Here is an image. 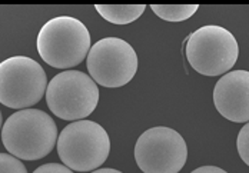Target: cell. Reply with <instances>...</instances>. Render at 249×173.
Listing matches in <instances>:
<instances>
[{
  "mask_svg": "<svg viewBox=\"0 0 249 173\" xmlns=\"http://www.w3.org/2000/svg\"><path fill=\"white\" fill-rule=\"evenodd\" d=\"M185 54L195 72L203 76H221L235 66L239 45L228 29L206 25L188 36Z\"/></svg>",
  "mask_w": 249,
  "mask_h": 173,
  "instance_id": "4",
  "label": "cell"
},
{
  "mask_svg": "<svg viewBox=\"0 0 249 173\" xmlns=\"http://www.w3.org/2000/svg\"><path fill=\"white\" fill-rule=\"evenodd\" d=\"M99 87L89 74L72 69L56 74L45 93L50 112L68 122L90 116L99 103Z\"/></svg>",
  "mask_w": 249,
  "mask_h": 173,
  "instance_id": "5",
  "label": "cell"
},
{
  "mask_svg": "<svg viewBox=\"0 0 249 173\" xmlns=\"http://www.w3.org/2000/svg\"><path fill=\"white\" fill-rule=\"evenodd\" d=\"M186 159L185 139L168 126L145 130L135 145V160L143 173H179Z\"/></svg>",
  "mask_w": 249,
  "mask_h": 173,
  "instance_id": "8",
  "label": "cell"
},
{
  "mask_svg": "<svg viewBox=\"0 0 249 173\" xmlns=\"http://www.w3.org/2000/svg\"><path fill=\"white\" fill-rule=\"evenodd\" d=\"M36 46L39 56L49 66L72 69L88 57L92 42L88 27L79 19L57 16L42 26Z\"/></svg>",
  "mask_w": 249,
  "mask_h": 173,
  "instance_id": "2",
  "label": "cell"
},
{
  "mask_svg": "<svg viewBox=\"0 0 249 173\" xmlns=\"http://www.w3.org/2000/svg\"><path fill=\"white\" fill-rule=\"evenodd\" d=\"M57 155L73 172H93L110 153V138L103 126L93 121H76L68 124L56 142Z\"/></svg>",
  "mask_w": 249,
  "mask_h": 173,
  "instance_id": "3",
  "label": "cell"
},
{
  "mask_svg": "<svg viewBox=\"0 0 249 173\" xmlns=\"http://www.w3.org/2000/svg\"><path fill=\"white\" fill-rule=\"evenodd\" d=\"M48 89L43 68L27 56H13L0 63V103L22 110L39 103Z\"/></svg>",
  "mask_w": 249,
  "mask_h": 173,
  "instance_id": "6",
  "label": "cell"
},
{
  "mask_svg": "<svg viewBox=\"0 0 249 173\" xmlns=\"http://www.w3.org/2000/svg\"><path fill=\"white\" fill-rule=\"evenodd\" d=\"M213 103L225 119L235 123L249 122V72L225 73L213 89Z\"/></svg>",
  "mask_w": 249,
  "mask_h": 173,
  "instance_id": "9",
  "label": "cell"
},
{
  "mask_svg": "<svg viewBox=\"0 0 249 173\" xmlns=\"http://www.w3.org/2000/svg\"><path fill=\"white\" fill-rule=\"evenodd\" d=\"M53 118L39 109H22L4 122L0 138L6 150L20 160H39L49 155L57 142Z\"/></svg>",
  "mask_w": 249,
  "mask_h": 173,
  "instance_id": "1",
  "label": "cell"
},
{
  "mask_svg": "<svg viewBox=\"0 0 249 173\" xmlns=\"http://www.w3.org/2000/svg\"><path fill=\"white\" fill-rule=\"evenodd\" d=\"M95 9L100 16L113 25H129L138 20L146 6L145 4H96Z\"/></svg>",
  "mask_w": 249,
  "mask_h": 173,
  "instance_id": "10",
  "label": "cell"
},
{
  "mask_svg": "<svg viewBox=\"0 0 249 173\" xmlns=\"http://www.w3.org/2000/svg\"><path fill=\"white\" fill-rule=\"evenodd\" d=\"M236 148L241 159L249 166V122L239 130L238 139H236Z\"/></svg>",
  "mask_w": 249,
  "mask_h": 173,
  "instance_id": "13",
  "label": "cell"
},
{
  "mask_svg": "<svg viewBox=\"0 0 249 173\" xmlns=\"http://www.w3.org/2000/svg\"><path fill=\"white\" fill-rule=\"evenodd\" d=\"M191 173H228L224 169L218 168V166H200L198 169L192 171Z\"/></svg>",
  "mask_w": 249,
  "mask_h": 173,
  "instance_id": "15",
  "label": "cell"
},
{
  "mask_svg": "<svg viewBox=\"0 0 249 173\" xmlns=\"http://www.w3.org/2000/svg\"><path fill=\"white\" fill-rule=\"evenodd\" d=\"M153 13L166 22H183L191 19L199 9L198 4H152Z\"/></svg>",
  "mask_w": 249,
  "mask_h": 173,
  "instance_id": "11",
  "label": "cell"
},
{
  "mask_svg": "<svg viewBox=\"0 0 249 173\" xmlns=\"http://www.w3.org/2000/svg\"><path fill=\"white\" fill-rule=\"evenodd\" d=\"M90 173H124L121 172V171H118V169H112V168H99V169H96V171H93V172Z\"/></svg>",
  "mask_w": 249,
  "mask_h": 173,
  "instance_id": "16",
  "label": "cell"
},
{
  "mask_svg": "<svg viewBox=\"0 0 249 173\" xmlns=\"http://www.w3.org/2000/svg\"><path fill=\"white\" fill-rule=\"evenodd\" d=\"M0 173H27L20 159L10 153H0Z\"/></svg>",
  "mask_w": 249,
  "mask_h": 173,
  "instance_id": "12",
  "label": "cell"
},
{
  "mask_svg": "<svg viewBox=\"0 0 249 173\" xmlns=\"http://www.w3.org/2000/svg\"><path fill=\"white\" fill-rule=\"evenodd\" d=\"M33 173H75L63 163H46L39 166Z\"/></svg>",
  "mask_w": 249,
  "mask_h": 173,
  "instance_id": "14",
  "label": "cell"
},
{
  "mask_svg": "<svg viewBox=\"0 0 249 173\" xmlns=\"http://www.w3.org/2000/svg\"><path fill=\"white\" fill-rule=\"evenodd\" d=\"M1 127H3V124H1V112H0V132H1Z\"/></svg>",
  "mask_w": 249,
  "mask_h": 173,
  "instance_id": "17",
  "label": "cell"
},
{
  "mask_svg": "<svg viewBox=\"0 0 249 173\" xmlns=\"http://www.w3.org/2000/svg\"><path fill=\"white\" fill-rule=\"evenodd\" d=\"M138 54L121 37H105L98 40L88 53L86 68L96 85L103 87H122L138 72Z\"/></svg>",
  "mask_w": 249,
  "mask_h": 173,
  "instance_id": "7",
  "label": "cell"
}]
</instances>
